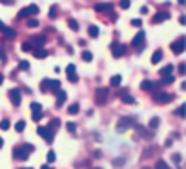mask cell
Returning <instances> with one entry per match:
<instances>
[{"instance_id":"11","label":"cell","mask_w":186,"mask_h":169,"mask_svg":"<svg viewBox=\"0 0 186 169\" xmlns=\"http://www.w3.org/2000/svg\"><path fill=\"white\" fill-rule=\"evenodd\" d=\"M155 100H157L159 104H168V102L174 100V95H170V93H157V95H155Z\"/></svg>"},{"instance_id":"49","label":"cell","mask_w":186,"mask_h":169,"mask_svg":"<svg viewBox=\"0 0 186 169\" xmlns=\"http://www.w3.org/2000/svg\"><path fill=\"white\" fill-rule=\"evenodd\" d=\"M31 118H33L35 122H38V120L42 118V113H33V115H31Z\"/></svg>"},{"instance_id":"43","label":"cell","mask_w":186,"mask_h":169,"mask_svg":"<svg viewBox=\"0 0 186 169\" xmlns=\"http://www.w3.org/2000/svg\"><path fill=\"white\" fill-rule=\"evenodd\" d=\"M22 147H24L27 153H33V151H35V146H33V144H24Z\"/></svg>"},{"instance_id":"1","label":"cell","mask_w":186,"mask_h":169,"mask_svg":"<svg viewBox=\"0 0 186 169\" xmlns=\"http://www.w3.org/2000/svg\"><path fill=\"white\" fill-rule=\"evenodd\" d=\"M133 126H135V117H121L119 122H117V131L124 133V131H128Z\"/></svg>"},{"instance_id":"47","label":"cell","mask_w":186,"mask_h":169,"mask_svg":"<svg viewBox=\"0 0 186 169\" xmlns=\"http://www.w3.org/2000/svg\"><path fill=\"white\" fill-rule=\"evenodd\" d=\"M18 67H20V69H29V62H26V60H22V62L18 64Z\"/></svg>"},{"instance_id":"38","label":"cell","mask_w":186,"mask_h":169,"mask_svg":"<svg viewBox=\"0 0 186 169\" xmlns=\"http://www.w3.org/2000/svg\"><path fill=\"white\" fill-rule=\"evenodd\" d=\"M177 115H179L181 118H184V115H186V104H183V106L177 109Z\"/></svg>"},{"instance_id":"39","label":"cell","mask_w":186,"mask_h":169,"mask_svg":"<svg viewBox=\"0 0 186 169\" xmlns=\"http://www.w3.org/2000/svg\"><path fill=\"white\" fill-rule=\"evenodd\" d=\"M132 25H133V27H142V20H141V18H133V20H132Z\"/></svg>"},{"instance_id":"53","label":"cell","mask_w":186,"mask_h":169,"mask_svg":"<svg viewBox=\"0 0 186 169\" xmlns=\"http://www.w3.org/2000/svg\"><path fill=\"white\" fill-rule=\"evenodd\" d=\"M0 2H2V4H5V5H11L15 0H0Z\"/></svg>"},{"instance_id":"57","label":"cell","mask_w":186,"mask_h":169,"mask_svg":"<svg viewBox=\"0 0 186 169\" xmlns=\"http://www.w3.org/2000/svg\"><path fill=\"white\" fill-rule=\"evenodd\" d=\"M2 27H4V24H2V20H0V29H2Z\"/></svg>"},{"instance_id":"16","label":"cell","mask_w":186,"mask_h":169,"mask_svg":"<svg viewBox=\"0 0 186 169\" xmlns=\"http://www.w3.org/2000/svg\"><path fill=\"white\" fill-rule=\"evenodd\" d=\"M153 87H155V84L152 80H142L141 82V89H144V91H152Z\"/></svg>"},{"instance_id":"10","label":"cell","mask_w":186,"mask_h":169,"mask_svg":"<svg viewBox=\"0 0 186 169\" xmlns=\"http://www.w3.org/2000/svg\"><path fill=\"white\" fill-rule=\"evenodd\" d=\"M111 9H113V4H111V2L95 4V11H97V13H106V11H111Z\"/></svg>"},{"instance_id":"21","label":"cell","mask_w":186,"mask_h":169,"mask_svg":"<svg viewBox=\"0 0 186 169\" xmlns=\"http://www.w3.org/2000/svg\"><path fill=\"white\" fill-rule=\"evenodd\" d=\"M170 73H174V64H168V66H164V67L159 71V75H161V76H164V75H170Z\"/></svg>"},{"instance_id":"31","label":"cell","mask_w":186,"mask_h":169,"mask_svg":"<svg viewBox=\"0 0 186 169\" xmlns=\"http://www.w3.org/2000/svg\"><path fill=\"white\" fill-rule=\"evenodd\" d=\"M82 60H84V62H91V60H93V55H91L89 51H82Z\"/></svg>"},{"instance_id":"28","label":"cell","mask_w":186,"mask_h":169,"mask_svg":"<svg viewBox=\"0 0 186 169\" xmlns=\"http://www.w3.org/2000/svg\"><path fill=\"white\" fill-rule=\"evenodd\" d=\"M159 124H161V120H159L157 117H153V118L150 120V129H157V127H159Z\"/></svg>"},{"instance_id":"6","label":"cell","mask_w":186,"mask_h":169,"mask_svg":"<svg viewBox=\"0 0 186 169\" xmlns=\"http://www.w3.org/2000/svg\"><path fill=\"white\" fill-rule=\"evenodd\" d=\"M186 49V38H179V40H175L174 44H172V51L175 53V55H183Z\"/></svg>"},{"instance_id":"8","label":"cell","mask_w":186,"mask_h":169,"mask_svg":"<svg viewBox=\"0 0 186 169\" xmlns=\"http://www.w3.org/2000/svg\"><path fill=\"white\" fill-rule=\"evenodd\" d=\"M9 98H11V102L15 104V106H20V102H22V95H20V89H9Z\"/></svg>"},{"instance_id":"45","label":"cell","mask_w":186,"mask_h":169,"mask_svg":"<svg viewBox=\"0 0 186 169\" xmlns=\"http://www.w3.org/2000/svg\"><path fill=\"white\" fill-rule=\"evenodd\" d=\"M172 160H174V164H177V166H179V164H181V155H179V153H175V155L172 157Z\"/></svg>"},{"instance_id":"23","label":"cell","mask_w":186,"mask_h":169,"mask_svg":"<svg viewBox=\"0 0 186 169\" xmlns=\"http://www.w3.org/2000/svg\"><path fill=\"white\" fill-rule=\"evenodd\" d=\"M33 42H37L35 46H38V47H40V46L46 42V36H44V35H37V36H33Z\"/></svg>"},{"instance_id":"54","label":"cell","mask_w":186,"mask_h":169,"mask_svg":"<svg viewBox=\"0 0 186 169\" xmlns=\"http://www.w3.org/2000/svg\"><path fill=\"white\" fill-rule=\"evenodd\" d=\"M179 4H181V5H184V4H186V0H179Z\"/></svg>"},{"instance_id":"12","label":"cell","mask_w":186,"mask_h":169,"mask_svg":"<svg viewBox=\"0 0 186 169\" xmlns=\"http://www.w3.org/2000/svg\"><path fill=\"white\" fill-rule=\"evenodd\" d=\"M170 18V13L168 11H161V13H157L153 18H152V22L153 24H161V22H164V20H168Z\"/></svg>"},{"instance_id":"32","label":"cell","mask_w":186,"mask_h":169,"mask_svg":"<svg viewBox=\"0 0 186 169\" xmlns=\"http://www.w3.org/2000/svg\"><path fill=\"white\" fill-rule=\"evenodd\" d=\"M31 111H33V113H42V106H40L38 102H33V104H31Z\"/></svg>"},{"instance_id":"40","label":"cell","mask_w":186,"mask_h":169,"mask_svg":"<svg viewBox=\"0 0 186 169\" xmlns=\"http://www.w3.org/2000/svg\"><path fill=\"white\" fill-rule=\"evenodd\" d=\"M66 129H68V131H71V133H75V129H77V124H73V122H68V124H66Z\"/></svg>"},{"instance_id":"14","label":"cell","mask_w":186,"mask_h":169,"mask_svg":"<svg viewBox=\"0 0 186 169\" xmlns=\"http://www.w3.org/2000/svg\"><path fill=\"white\" fill-rule=\"evenodd\" d=\"M139 135L142 137V138H146V140H152L153 138V131H150V129H144V127H139Z\"/></svg>"},{"instance_id":"2","label":"cell","mask_w":186,"mask_h":169,"mask_svg":"<svg viewBox=\"0 0 186 169\" xmlns=\"http://www.w3.org/2000/svg\"><path fill=\"white\" fill-rule=\"evenodd\" d=\"M144 38H146L144 31H139V33L133 36V40H132V46L137 49V53H141V51L144 49Z\"/></svg>"},{"instance_id":"4","label":"cell","mask_w":186,"mask_h":169,"mask_svg":"<svg viewBox=\"0 0 186 169\" xmlns=\"http://www.w3.org/2000/svg\"><path fill=\"white\" fill-rule=\"evenodd\" d=\"M110 49H111V53H113L115 58H121V56L126 55V51H128V47H126L124 44H119V42H113V44L110 46Z\"/></svg>"},{"instance_id":"41","label":"cell","mask_w":186,"mask_h":169,"mask_svg":"<svg viewBox=\"0 0 186 169\" xmlns=\"http://www.w3.org/2000/svg\"><path fill=\"white\" fill-rule=\"evenodd\" d=\"M55 160H57V155H55L53 151H49V153H47V162H49V164H53Z\"/></svg>"},{"instance_id":"44","label":"cell","mask_w":186,"mask_h":169,"mask_svg":"<svg viewBox=\"0 0 186 169\" xmlns=\"http://www.w3.org/2000/svg\"><path fill=\"white\" fill-rule=\"evenodd\" d=\"M27 25H29V27H37V25H38V20H37V18H31V20H27Z\"/></svg>"},{"instance_id":"46","label":"cell","mask_w":186,"mask_h":169,"mask_svg":"<svg viewBox=\"0 0 186 169\" xmlns=\"http://www.w3.org/2000/svg\"><path fill=\"white\" fill-rule=\"evenodd\" d=\"M130 5H132V2H130V0H121V7H122V9H128Z\"/></svg>"},{"instance_id":"56","label":"cell","mask_w":186,"mask_h":169,"mask_svg":"<svg viewBox=\"0 0 186 169\" xmlns=\"http://www.w3.org/2000/svg\"><path fill=\"white\" fill-rule=\"evenodd\" d=\"M2 82H4V76H2V75H0V84H2Z\"/></svg>"},{"instance_id":"25","label":"cell","mask_w":186,"mask_h":169,"mask_svg":"<svg viewBox=\"0 0 186 169\" xmlns=\"http://www.w3.org/2000/svg\"><path fill=\"white\" fill-rule=\"evenodd\" d=\"M49 87H51V80H47V78H46V80H42V84H40V91H44V93H46Z\"/></svg>"},{"instance_id":"3","label":"cell","mask_w":186,"mask_h":169,"mask_svg":"<svg viewBox=\"0 0 186 169\" xmlns=\"http://www.w3.org/2000/svg\"><path fill=\"white\" fill-rule=\"evenodd\" d=\"M37 133H38V137H42L47 144H51V142H53L55 131H51L49 127H42V126H38V127H37Z\"/></svg>"},{"instance_id":"18","label":"cell","mask_w":186,"mask_h":169,"mask_svg":"<svg viewBox=\"0 0 186 169\" xmlns=\"http://www.w3.org/2000/svg\"><path fill=\"white\" fill-rule=\"evenodd\" d=\"M0 31H2V33H4V36H7V38H15V35H16V33H15V29H11V27H5V25H4Z\"/></svg>"},{"instance_id":"9","label":"cell","mask_w":186,"mask_h":169,"mask_svg":"<svg viewBox=\"0 0 186 169\" xmlns=\"http://www.w3.org/2000/svg\"><path fill=\"white\" fill-rule=\"evenodd\" d=\"M66 75H68V80H69L71 84H77V82H79V76H77V73H75V66H73V64H69V66L66 67Z\"/></svg>"},{"instance_id":"26","label":"cell","mask_w":186,"mask_h":169,"mask_svg":"<svg viewBox=\"0 0 186 169\" xmlns=\"http://www.w3.org/2000/svg\"><path fill=\"white\" fill-rule=\"evenodd\" d=\"M68 25H69L73 31H79V22H77L75 18H69V20H68Z\"/></svg>"},{"instance_id":"51","label":"cell","mask_w":186,"mask_h":169,"mask_svg":"<svg viewBox=\"0 0 186 169\" xmlns=\"http://www.w3.org/2000/svg\"><path fill=\"white\" fill-rule=\"evenodd\" d=\"M113 166H124V158H119V160H113Z\"/></svg>"},{"instance_id":"20","label":"cell","mask_w":186,"mask_h":169,"mask_svg":"<svg viewBox=\"0 0 186 169\" xmlns=\"http://www.w3.org/2000/svg\"><path fill=\"white\" fill-rule=\"evenodd\" d=\"M121 80H122V76H121V75H115V76L110 78V86H111V87H119V86H121Z\"/></svg>"},{"instance_id":"19","label":"cell","mask_w":186,"mask_h":169,"mask_svg":"<svg viewBox=\"0 0 186 169\" xmlns=\"http://www.w3.org/2000/svg\"><path fill=\"white\" fill-rule=\"evenodd\" d=\"M161 60H163V51H161V49H157V51L152 55V64H159Z\"/></svg>"},{"instance_id":"5","label":"cell","mask_w":186,"mask_h":169,"mask_svg":"<svg viewBox=\"0 0 186 169\" xmlns=\"http://www.w3.org/2000/svg\"><path fill=\"white\" fill-rule=\"evenodd\" d=\"M108 98H110V89H108V87H99V89H97V95H95L97 104H106Z\"/></svg>"},{"instance_id":"36","label":"cell","mask_w":186,"mask_h":169,"mask_svg":"<svg viewBox=\"0 0 186 169\" xmlns=\"http://www.w3.org/2000/svg\"><path fill=\"white\" fill-rule=\"evenodd\" d=\"M16 16H18V18H26V16H29V11H27V7H24V9H20Z\"/></svg>"},{"instance_id":"48","label":"cell","mask_w":186,"mask_h":169,"mask_svg":"<svg viewBox=\"0 0 186 169\" xmlns=\"http://www.w3.org/2000/svg\"><path fill=\"white\" fill-rule=\"evenodd\" d=\"M51 87H53V91H57L60 87V82L58 80H51Z\"/></svg>"},{"instance_id":"42","label":"cell","mask_w":186,"mask_h":169,"mask_svg":"<svg viewBox=\"0 0 186 169\" xmlns=\"http://www.w3.org/2000/svg\"><path fill=\"white\" fill-rule=\"evenodd\" d=\"M0 129H9V120H7V118H4V120L0 122Z\"/></svg>"},{"instance_id":"17","label":"cell","mask_w":186,"mask_h":169,"mask_svg":"<svg viewBox=\"0 0 186 169\" xmlns=\"http://www.w3.org/2000/svg\"><path fill=\"white\" fill-rule=\"evenodd\" d=\"M88 35H89L91 38H97V36L100 35V29H99L97 25H89V29H88Z\"/></svg>"},{"instance_id":"27","label":"cell","mask_w":186,"mask_h":169,"mask_svg":"<svg viewBox=\"0 0 186 169\" xmlns=\"http://www.w3.org/2000/svg\"><path fill=\"white\" fill-rule=\"evenodd\" d=\"M174 82H175V78H174V75H172V73L163 76V84H174Z\"/></svg>"},{"instance_id":"29","label":"cell","mask_w":186,"mask_h":169,"mask_svg":"<svg viewBox=\"0 0 186 169\" xmlns=\"http://www.w3.org/2000/svg\"><path fill=\"white\" fill-rule=\"evenodd\" d=\"M15 129H16L18 133H22V131L26 129V122H24V120H18V122L15 124Z\"/></svg>"},{"instance_id":"55","label":"cell","mask_w":186,"mask_h":169,"mask_svg":"<svg viewBox=\"0 0 186 169\" xmlns=\"http://www.w3.org/2000/svg\"><path fill=\"white\" fill-rule=\"evenodd\" d=\"M2 146H4V140H2V138H0V147H2Z\"/></svg>"},{"instance_id":"33","label":"cell","mask_w":186,"mask_h":169,"mask_svg":"<svg viewBox=\"0 0 186 169\" xmlns=\"http://www.w3.org/2000/svg\"><path fill=\"white\" fill-rule=\"evenodd\" d=\"M58 126H60V120H58V118H55V120H51V122H49V126H47V127H49L51 131H55Z\"/></svg>"},{"instance_id":"15","label":"cell","mask_w":186,"mask_h":169,"mask_svg":"<svg viewBox=\"0 0 186 169\" xmlns=\"http://www.w3.org/2000/svg\"><path fill=\"white\" fill-rule=\"evenodd\" d=\"M31 51H33L35 58H46V56H47V51L42 49V47H38V49H31Z\"/></svg>"},{"instance_id":"34","label":"cell","mask_w":186,"mask_h":169,"mask_svg":"<svg viewBox=\"0 0 186 169\" xmlns=\"http://www.w3.org/2000/svg\"><path fill=\"white\" fill-rule=\"evenodd\" d=\"M27 11H29V15H37L38 13V5L31 4V5H27Z\"/></svg>"},{"instance_id":"35","label":"cell","mask_w":186,"mask_h":169,"mask_svg":"<svg viewBox=\"0 0 186 169\" xmlns=\"http://www.w3.org/2000/svg\"><path fill=\"white\" fill-rule=\"evenodd\" d=\"M57 13H58V7H57V5H51V9H49V15H47V16H49V18H55V16H57Z\"/></svg>"},{"instance_id":"30","label":"cell","mask_w":186,"mask_h":169,"mask_svg":"<svg viewBox=\"0 0 186 169\" xmlns=\"http://www.w3.org/2000/svg\"><path fill=\"white\" fill-rule=\"evenodd\" d=\"M20 49H22L24 53H27V51H31V49H33V44H31V42H24V44L20 46Z\"/></svg>"},{"instance_id":"7","label":"cell","mask_w":186,"mask_h":169,"mask_svg":"<svg viewBox=\"0 0 186 169\" xmlns=\"http://www.w3.org/2000/svg\"><path fill=\"white\" fill-rule=\"evenodd\" d=\"M27 151L22 147V146H16L15 149H13V157H15V160H27Z\"/></svg>"},{"instance_id":"52","label":"cell","mask_w":186,"mask_h":169,"mask_svg":"<svg viewBox=\"0 0 186 169\" xmlns=\"http://www.w3.org/2000/svg\"><path fill=\"white\" fill-rule=\"evenodd\" d=\"M0 60H5V53H4V49L0 47Z\"/></svg>"},{"instance_id":"22","label":"cell","mask_w":186,"mask_h":169,"mask_svg":"<svg viewBox=\"0 0 186 169\" xmlns=\"http://www.w3.org/2000/svg\"><path fill=\"white\" fill-rule=\"evenodd\" d=\"M121 98H122V102H124V104H130V106H133V104H135V98H133V96H130L128 93H124Z\"/></svg>"},{"instance_id":"37","label":"cell","mask_w":186,"mask_h":169,"mask_svg":"<svg viewBox=\"0 0 186 169\" xmlns=\"http://www.w3.org/2000/svg\"><path fill=\"white\" fill-rule=\"evenodd\" d=\"M155 167H159V169H168V164H166L164 160H157V162H155Z\"/></svg>"},{"instance_id":"24","label":"cell","mask_w":186,"mask_h":169,"mask_svg":"<svg viewBox=\"0 0 186 169\" xmlns=\"http://www.w3.org/2000/svg\"><path fill=\"white\" fill-rule=\"evenodd\" d=\"M79 109H80V106L75 102V104H71V106L68 107V113H69V115H77V113H79Z\"/></svg>"},{"instance_id":"13","label":"cell","mask_w":186,"mask_h":169,"mask_svg":"<svg viewBox=\"0 0 186 169\" xmlns=\"http://www.w3.org/2000/svg\"><path fill=\"white\" fill-rule=\"evenodd\" d=\"M66 102V91H62L60 87L57 89V107H62Z\"/></svg>"},{"instance_id":"50","label":"cell","mask_w":186,"mask_h":169,"mask_svg":"<svg viewBox=\"0 0 186 169\" xmlns=\"http://www.w3.org/2000/svg\"><path fill=\"white\" fill-rule=\"evenodd\" d=\"M179 75H186V64H179Z\"/></svg>"}]
</instances>
